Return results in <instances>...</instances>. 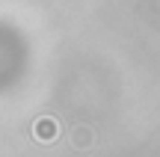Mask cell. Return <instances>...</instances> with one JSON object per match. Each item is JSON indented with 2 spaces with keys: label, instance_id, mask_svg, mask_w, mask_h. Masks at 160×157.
<instances>
[{
  "label": "cell",
  "instance_id": "obj_1",
  "mask_svg": "<svg viewBox=\"0 0 160 157\" xmlns=\"http://www.w3.org/2000/svg\"><path fill=\"white\" fill-rule=\"evenodd\" d=\"M33 136L39 142H53L59 136V122L53 116H42V119H36V125H33Z\"/></svg>",
  "mask_w": 160,
  "mask_h": 157
},
{
  "label": "cell",
  "instance_id": "obj_2",
  "mask_svg": "<svg viewBox=\"0 0 160 157\" xmlns=\"http://www.w3.org/2000/svg\"><path fill=\"white\" fill-rule=\"evenodd\" d=\"M71 142H74L77 148H89L92 142H95V130L86 128V125H77V128H71Z\"/></svg>",
  "mask_w": 160,
  "mask_h": 157
}]
</instances>
